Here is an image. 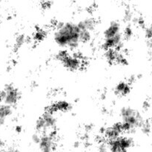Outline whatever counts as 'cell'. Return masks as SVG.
Instances as JSON below:
<instances>
[{
  "label": "cell",
  "instance_id": "ba28073f",
  "mask_svg": "<svg viewBox=\"0 0 152 152\" xmlns=\"http://www.w3.org/2000/svg\"><path fill=\"white\" fill-rule=\"evenodd\" d=\"M3 152H10V151H9V149H8V150H7V151H3Z\"/></svg>",
  "mask_w": 152,
  "mask_h": 152
},
{
  "label": "cell",
  "instance_id": "7a4b0ae2",
  "mask_svg": "<svg viewBox=\"0 0 152 152\" xmlns=\"http://www.w3.org/2000/svg\"><path fill=\"white\" fill-rule=\"evenodd\" d=\"M120 24L118 22H111L109 26L108 27L106 30L104 32V35H105V39H111L116 35V34H119L120 32Z\"/></svg>",
  "mask_w": 152,
  "mask_h": 152
},
{
  "label": "cell",
  "instance_id": "5b68a950",
  "mask_svg": "<svg viewBox=\"0 0 152 152\" xmlns=\"http://www.w3.org/2000/svg\"><path fill=\"white\" fill-rule=\"evenodd\" d=\"M108 147L104 142H102L99 146V152H107Z\"/></svg>",
  "mask_w": 152,
  "mask_h": 152
},
{
  "label": "cell",
  "instance_id": "3957f363",
  "mask_svg": "<svg viewBox=\"0 0 152 152\" xmlns=\"http://www.w3.org/2000/svg\"><path fill=\"white\" fill-rule=\"evenodd\" d=\"M12 113V108L10 105H0V119L5 120L7 117L10 115Z\"/></svg>",
  "mask_w": 152,
  "mask_h": 152
},
{
  "label": "cell",
  "instance_id": "6da1fadb",
  "mask_svg": "<svg viewBox=\"0 0 152 152\" xmlns=\"http://www.w3.org/2000/svg\"><path fill=\"white\" fill-rule=\"evenodd\" d=\"M55 140L50 136L49 134H44L42 137H40L39 145L40 151L41 152H50L54 146Z\"/></svg>",
  "mask_w": 152,
  "mask_h": 152
},
{
  "label": "cell",
  "instance_id": "8992f818",
  "mask_svg": "<svg viewBox=\"0 0 152 152\" xmlns=\"http://www.w3.org/2000/svg\"><path fill=\"white\" fill-rule=\"evenodd\" d=\"M32 140L35 143H39V140H40V136H39L37 134H35L33 135L32 137Z\"/></svg>",
  "mask_w": 152,
  "mask_h": 152
},
{
  "label": "cell",
  "instance_id": "277c9868",
  "mask_svg": "<svg viewBox=\"0 0 152 152\" xmlns=\"http://www.w3.org/2000/svg\"><path fill=\"white\" fill-rule=\"evenodd\" d=\"M27 38L24 34H19L16 38V43H15V49H18L25 41Z\"/></svg>",
  "mask_w": 152,
  "mask_h": 152
},
{
  "label": "cell",
  "instance_id": "52a82bcc",
  "mask_svg": "<svg viewBox=\"0 0 152 152\" xmlns=\"http://www.w3.org/2000/svg\"><path fill=\"white\" fill-rule=\"evenodd\" d=\"M42 6L44 8H46V7H49L50 5H51L52 2L51 1H42Z\"/></svg>",
  "mask_w": 152,
  "mask_h": 152
}]
</instances>
